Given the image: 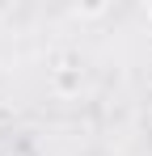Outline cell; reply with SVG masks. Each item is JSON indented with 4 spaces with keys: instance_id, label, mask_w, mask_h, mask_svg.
Wrapping results in <instances>:
<instances>
[{
    "instance_id": "6da1fadb",
    "label": "cell",
    "mask_w": 152,
    "mask_h": 156,
    "mask_svg": "<svg viewBox=\"0 0 152 156\" xmlns=\"http://www.w3.org/2000/svg\"><path fill=\"white\" fill-rule=\"evenodd\" d=\"M148 21H152V4H148Z\"/></svg>"
}]
</instances>
